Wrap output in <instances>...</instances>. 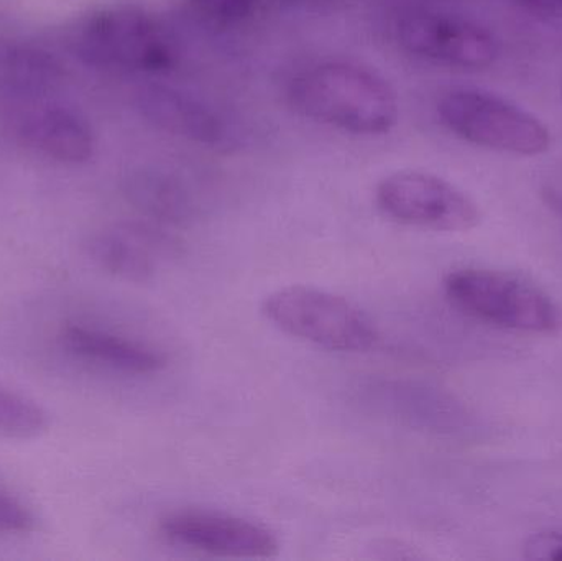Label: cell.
Here are the masks:
<instances>
[{
  "instance_id": "obj_1",
  "label": "cell",
  "mask_w": 562,
  "mask_h": 561,
  "mask_svg": "<svg viewBox=\"0 0 562 561\" xmlns=\"http://www.w3.org/2000/svg\"><path fill=\"white\" fill-rule=\"evenodd\" d=\"M291 108L346 134L379 137L398 122V99L379 72L352 61H317L288 82Z\"/></svg>"
},
{
  "instance_id": "obj_2",
  "label": "cell",
  "mask_w": 562,
  "mask_h": 561,
  "mask_svg": "<svg viewBox=\"0 0 562 561\" xmlns=\"http://www.w3.org/2000/svg\"><path fill=\"white\" fill-rule=\"evenodd\" d=\"M442 287L456 308L485 325L533 335H553L562 328L553 296L517 273L465 267L449 272Z\"/></svg>"
},
{
  "instance_id": "obj_3",
  "label": "cell",
  "mask_w": 562,
  "mask_h": 561,
  "mask_svg": "<svg viewBox=\"0 0 562 561\" xmlns=\"http://www.w3.org/2000/svg\"><path fill=\"white\" fill-rule=\"evenodd\" d=\"M442 125L475 147L518 157H538L551 148V132L537 115L481 89L456 88L438 101Z\"/></svg>"
},
{
  "instance_id": "obj_4",
  "label": "cell",
  "mask_w": 562,
  "mask_h": 561,
  "mask_svg": "<svg viewBox=\"0 0 562 561\" xmlns=\"http://www.w3.org/2000/svg\"><path fill=\"white\" fill-rule=\"evenodd\" d=\"M262 313L286 335L329 351L367 352L379 343V332L362 310L314 287L290 285L269 293Z\"/></svg>"
},
{
  "instance_id": "obj_5",
  "label": "cell",
  "mask_w": 562,
  "mask_h": 561,
  "mask_svg": "<svg viewBox=\"0 0 562 561\" xmlns=\"http://www.w3.org/2000/svg\"><path fill=\"white\" fill-rule=\"evenodd\" d=\"M76 48L89 65L115 71L164 72L177 63L170 33L135 7H111L89 16L78 30Z\"/></svg>"
},
{
  "instance_id": "obj_6",
  "label": "cell",
  "mask_w": 562,
  "mask_h": 561,
  "mask_svg": "<svg viewBox=\"0 0 562 561\" xmlns=\"http://www.w3.org/2000/svg\"><path fill=\"white\" fill-rule=\"evenodd\" d=\"M375 203L395 223L438 233H468L482 223L479 204L461 188L425 171L403 170L376 183Z\"/></svg>"
},
{
  "instance_id": "obj_7",
  "label": "cell",
  "mask_w": 562,
  "mask_h": 561,
  "mask_svg": "<svg viewBox=\"0 0 562 561\" xmlns=\"http://www.w3.org/2000/svg\"><path fill=\"white\" fill-rule=\"evenodd\" d=\"M395 38L409 55L451 68L485 69L498 58L497 40L488 30L451 13H405L396 22Z\"/></svg>"
},
{
  "instance_id": "obj_8",
  "label": "cell",
  "mask_w": 562,
  "mask_h": 561,
  "mask_svg": "<svg viewBox=\"0 0 562 561\" xmlns=\"http://www.w3.org/2000/svg\"><path fill=\"white\" fill-rule=\"evenodd\" d=\"M160 532L178 546L227 559H273L280 552L272 530L227 514L181 510L161 520Z\"/></svg>"
},
{
  "instance_id": "obj_9",
  "label": "cell",
  "mask_w": 562,
  "mask_h": 561,
  "mask_svg": "<svg viewBox=\"0 0 562 561\" xmlns=\"http://www.w3.org/2000/svg\"><path fill=\"white\" fill-rule=\"evenodd\" d=\"M13 135L33 154L65 165H79L94 154V132L86 119L59 105H32L13 121Z\"/></svg>"
},
{
  "instance_id": "obj_10",
  "label": "cell",
  "mask_w": 562,
  "mask_h": 561,
  "mask_svg": "<svg viewBox=\"0 0 562 561\" xmlns=\"http://www.w3.org/2000/svg\"><path fill=\"white\" fill-rule=\"evenodd\" d=\"M142 114L168 134L204 145L226 141V119L203 99L170 86H148L140 92Z\"/></svg>"
},
{
  "instance_id": "obj_11",
  "label": "cell",
  "mask_w": 562,
  "mask_h": 561,
  "mask_svg": "<svg viewBox=\"0 0 562 561\" xmlns=\"http://www.w3.org/2000/svg\"><path fill=\"white\" fill-rule=\"evenodd\" d=\"M58 341L69 355L82 361L94 362L125 374H155L160 372L168 361L167 355L160 349L104 329L76 323H69L59 329Z\"/></svg>"
},
{
  "instance_id": "obj_12",
  "label": "cell",
  "mask_w": 562,
  "mask_h": 561,
  "mask_svg": "<svg viewBox=\"0 0 562 561\" xmlns=\"http://www.w3.org/2000/svg\"><path fill=\"white\" fill-rule=\"evenodd\" d=\"M161 244V237L147 227L125 226L89 237L86 250L104 272L127 282L145 283L157 272L155 253Z\"/></svg>"
},
{
  "instance_id": "obj_13",
  "label": "cell",
  "mask_w": 562,
  "mask_h": 561,
  "mask_svg": "<svg viewBox=\"0 0 562 561\" xmlns=\"http://www.w3.org/2000/svg\"><path fill=\"white\" fill-rule=\"evenodd\" d=\"M61 66L48 53L20 49L10 55L5 65V81L10 91L25 98H42L61 81Z\"/></svg>"
},
{
  "instance_id": "obj_14",
  "label": "cell",
  "mask_w": 562,
  "mask_h": 561,
  "mask_svg": "<svg viewBox=\"0 0 562 561\" xmlns=\"http://www.w3.org/2000/svg\"><path fill=\"white\" fill-rule=\"evenodd\" d=\"M49 414L32 399L0 384V438L33 440L48 431Z\"/></svg>"
},
{
  "instance_id": "obj_15",
  "label": "cell",
  "mask_w": 562,
  "mask_h": 561,
  "mask_svg": "<svg viewBox=\"0 0 562 561\" xmlns=\"http://www.w3.org/2000/svg\"><path fill=\"white\" fill-rule=\"evenodd\" d=\"M201 22L214 26L237 25L259 13L269 0H184Z\"/></svg>"
},
{
  "instance_id": "obj_16",
  "label": "cell",
  "mask_w": 562,
  "mask_h": 561,
  "mask_svg": "<svg viewBox=\"0 0 562 561\" xmlns=\"http://www.w3.org/2000/svg\"><path fill=\"white\" fill-rule=\"evenodd\" d=\"M38 530L35 513L19 497L0 487V532L29 536Z\"/></svg>"
},
{
  "instance_id": "obj_17",
  "label": "cell",
  "mask_w": 562,
  "mask_h": 561,
  "mask_svg": "<svg viewBox=\"0 0 562 561\" xmlns=\"http://www.w3.org/2000/svg\"><path fill=\"white\" fill-rule=\"evenodd\" d=\"M524 559L531 561L562 560V532H538L524 543Z\"/></svg>"
},
{
  "instance_id": "obj_18",
  "label": "cell",
  "mask_w": 562,
  "mask_h": 561,
  "mask_svg": "<svg viewBox=\"0 0 562 561\" xmlns=\"http://www.w3.org/2000/svg\"><path fill=\"white\" fill-rule=\"evenodd\" d=\"M272 2H279V3H311V2H323V0H272Z\"/></svg>"
}]
</instances>
